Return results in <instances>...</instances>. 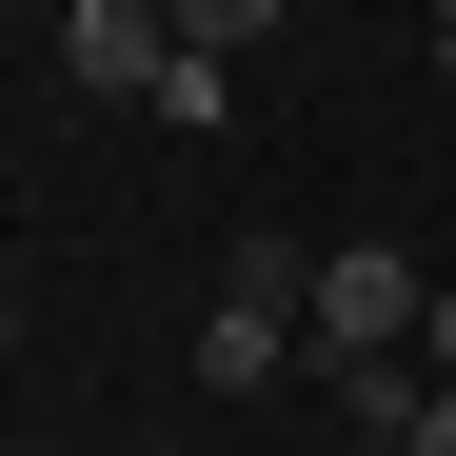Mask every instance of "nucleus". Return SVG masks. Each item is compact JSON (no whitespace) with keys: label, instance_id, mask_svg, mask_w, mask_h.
<instances>
[{"label":"nucleus","instance_id":"obj_5","mask_svg":"<svg viewBox=\"0 0 456 456\" xmlns=\"http://www.w3.org/2000/svg\"><path fill=\"white\" fill-rule=\"evenodd\" d=\"M417 357H436V377H456V278H436V338H417Z\"/></svg>","mask_w":456,"mask_h":456},{"label":"nucleus","instance_id":"obj_2","mask_svg":"<svg viewBox=\"0 0 456 456\" xmlns=\"http://www.w3.org/2000/svg\"><path fill=\"white\" fill-rule=\"evenodd\" d=\"M60 80H80V100H159L179 80V20H159V0H60Z\"/></svg>","mask_w":456,"mask_h":456},{"label":"nucleus","instance_id":"obj_4","mask_svg":"<svg viewBox=\"0 0 456 456\" xmlns=\"http://www.w3.org/2000/svg\"><path fill=\"white\" fill-rule=\"evenodd\" d=\"M377 456H456V377H417V397H397V436H377Z\"/></svg>","mask_w":456,"mask_h":456},{"label":"nucleus","instance_id":"obj_7","mask_svg":"<svg viewBox=\"0 0 456 456\" xmlns=\"http://www.w3.org/2000/svg\"><path fill=\"white\" fill-rule=\"evenodd\" d=\"M0 357H20V297H0Z\"/></svg>","mask_w":456,"mask_h":456},{"label":"nucleus","instance_id":"obj_3","mask_svg":"<svg viewBox=\"0 0 456 456\" xmlns=\"http://www.w3.org/2000/svg\"><path fill=\"white\" fill-rule=\"evenodd\" d=\"M159 20H179V60H258V40L297 20V0H159Z\"/></svg>","mask_w":456,"mask_h":456},{"label":"nucleus","instance_id":"obj_6","mask_svg":"<svg viewBox=\"0 0 456 456\" xmlns=\"http://www.w3.org/2000/svg\"><path fill=\"white\" fill-rule=\"evenodd\" d=\"M417 20H436V60H456V0H417Z\"/></svg>","mask_w":456,"mask_h":456},{"label":"nucleus","instance_id":"obj_1","mask_svg":"<svg viewBox=\"0 0 456 456\" xmlns=\"http://www.w3.org/2000/svg\"><path fill=\"white\" fill-rule=\"evenodd\" d=\"M397 338H436V278L397 239H338L318 258V357H397Z\"/></svg>","mask_w":456,"mask_h":456}]
</instances>
